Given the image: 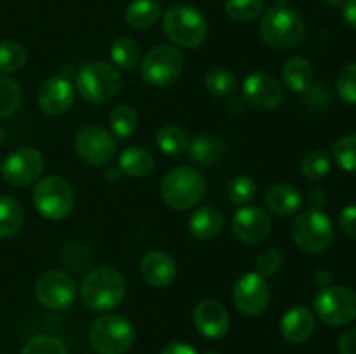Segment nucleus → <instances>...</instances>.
<instances>
[{
  "label": "nucleus",
  "instance_id": "nucleus-1",
  "mask_svg": "<svg viewBox=\"0 0 356 354\" xmlns=\"http://www.w3.org/2000/svg\"><path fill=\"white\" fill-rule=\"evenodd\" d=\"M259 35L264 44L277 51L298 49L305 42L306 24L301 14L289 7L273 6L264 10L259 23Z\"/></svg>",
  "mask_w": 356,
  "mask_h": 354
},
{
  "label": "nucleus",
  "instance_id": "nucleus-2",
  "mask_svg": "<svg viewBox=\"0 0 356 354\" xmlns=\"http://www.w3.org/2000/svg\"><path fill=\"white\" fill-rule=\"evenodd\" d=\"M125 280L113 267H97L80 285L82 302L92 311H110L125 298Z\"/></svg>",
  "mask_w": 356,
  "mask_h": 354
},
{
  "label": "nucleus",
  "instance_id": "nucleus-3",
  "mask_svg": "<svg viewBox=\"0 0 356 354\" xmlns=\"http://www.w3.org/2000/svg\"><path fill=\"white\" fill-rule=\"evenodd\" d=\"M124 80L117 66L104 61L87 62L76 71L75 87L89 103L103 104L120 94Z\"/></svg>",
  "mask_w": 356,
  "mask_h": 354
},
{
  "label": "nucleus",
  "instance_id": "nucleus-4",
  "mask_svg": "<svg viewBox=\"0 0 356 354\" xmlns=\"http://www.w3.org/2000/svg\"><path fill=\"white\" fill-rule=\"evenodd\" d=\"M162 30L165 37L177 47L195 49L204 44L207 38L209 24L200 10L179 3L165 10Z\"/></svg>",
  "mask_w": 356,
  "mask_h": 354
},
{
  "label": "nucleus",
  "instance_id": "nucleus-5",
  "mask_svg": "<svg viewBox=\"0 0 356 354\" xmlns=\"http://www.w3.org/2000/svg\"><path fill=\"white\" fill-rule=\"evenodd\" d=\"M162 200L172 210H188L202 201L205 194V179L197 169L176 167L160 184Z\"/></svg>",
  "mask_w": 356,
  "mask_h": 354
},
{
  "label": "nucleus",
  "instance_id": "nucleus-6",
  "mask_svg": "<svg viewBox=\"0 0 356 354\" xmlns=\"http://www.w3.org/2000/svg\"><path fill=\"white\" fill-rule=\"evenodd\" d=\"M89 340L99 354H125L136 342L132 323L122 314H103L94 319Z\"/></svg>",
  "mask_w": 356,
  "mask_h": 354
},
{
  "label": "nucleus",
  "instance_id": "nucleus-7",
  "mask_svg": "<svg viewBox=\"0 0 356 354\" xmlns=\"http://www.w3.org/2000/svg\"><path fill=\"white\" fill-rule=\"evenodd\" d=\"M75 191L61 176L44 177L33 189V205L49 221H61L75 208Z\"/></svg>",
  "mask_w": 356,
  "mask_h": 354
},
{
  "label": "nucleus",
  "instance_id": "nucleus-8",
  "mask_svg": "<svg viewBox=\"0 0 356 354\" xmlns=\"http://www.w3.org/2000/svg\"><path fill=\"white\" fill-rule=\"evenodd\" d=\"M141 78L153 87L172 85L184 69V56L176 45H155L141 59Z\"/></svg>",
  "mask_w": 356,
  "mask_h": 354
},
{
  "label": "nucleus",
  "instance_id": "nucleus-9",
  "mask_svg": "<svg viewBox=\"0 0 356 354\" xmlns=\"http://www.w3.org/2000/svg\"><path fill=\"white\" fill-rule=\"evenodd\" d=\"M334 224L322 210L301 212L292 222V238L301 250L308 253H322L334 243Z\"/></svg>",
  "mask_w": 356,
  "mask_h": 354
},
{
  "label": "nucleus",
  "instance_id": "nucleus-10",
  "mask_svg": "<svg viewBox=\"0 0 356 354\" xmlns=\"http://www.w3.org/2000/svg\"><path fill=\"white\" fill-rule=\"evenodd\" d=\"M316 316L330 326L350 325L356 319V294L346 287H323L313 301Z\"/></svg>",
  "mask_w": 356,
  "mask_h": 354
},
{
  "label": "nucleus",
  "instance_id": "nucleus-11",
  "mask_svg": "<svg viewBox=\"0 0 356 354\" xmlns=\"http://www.w3.org/2000/svg\"><path fill=\"white\" fill-rule=\"evenodd\" d=\"M75 151L87 165L104 167L117 155V139L104 127L87 125L76 132Z\"/></svg>",
  "mask_w": 356,
  "mask_h": 354
},
{
  "label": "nucleus",
  "instance_id": "nucleus-12",
  "mask_svg": "<svg viewBox=\"0 0 356 354\" xmlns=\"http://www.w3.org/2000/svg\"><path fill=\"white\" fill-rule=\"evenodd\" d=\"M35 297L49 311H65L75 302L76 283L63 271H47L35 283Z\"/></svg>",
  "mask_w": 356,
  "mask_h": 354
},
{
  "label": "nucleus",
  "instance_id": "nucleus-13",
  "mask_svg": "<svg viewBox=\"0 0 356 354\" xmlns=\"http://www.w3.org/2000/svg\"><path fill=\"white\" fill-rule=\"evenodd\" d=\"M233 302L238 312L247 318H256L266 311L270 304V287L266 278L256 271L242 274L233 287Z\"/></svg>",
  "mask_w": 356,
  "mask_h": 354
},
{
  "label": "nucleus",
  "instance_id": "nucleus-14",
  "mask_svg": "<svg viewBox=\"0 0 356 354\" xmlns=\"http://www.w3.org/2000/svg\"><path fill=\"white\" fill-rule=\"evenodd\" d=\"M45 169V160L38 149L33 148H21L10 153L3 160L0 172H2L3 180L10 186L23 187L28 184L38 180Z\"/></svg>",
  "mask_w": 356,
  "mask_h": 354
},
{
  "label": "nucleus",
  "instance_id": "nucleus-15",
  "mask_svg": "<svg viewBox=\"0 0 356 354\" xmlns=\"http://www.w3.org/2000/svg\"><path fill=\"white\" fill-rule=\"evenodd\" d=\"M243 101L259 111L278 110L284 103V89L270 73L257 71L247 76L242 85Z\"/></svg>",
  "mask_w": 356,
  "mask_h": 354
},
{
  "label": "nucleus",
  "instance_id": "nucleus-16",
  "mask_svg": "<svg viewBox=\"0 0 356 354\" xmlns=\"http://www.w3.org/2000/svg\"><path fill=\"white\" fill-rule=\"evenodd\" d=\"M233 235L247 245H257L268 239L273 229L270 214L259 207H242L232 221Z\"/></svg>",
  "mask_w": 356,
  "mask_h": 354
},
{
  "label": "nucleus",
  "instance_id": "nucleus-17",
  "mask_svg": "<svg viewBox=\"0 0 356 354\" xmlns=\"http://www.w3.org/2000/svg\"><path fill=\"white\" fill-rule=\"evenodd\" d=\"M37 103L51 117L66 113L75 103V89L66 76H51L40 85Z\"/></svg>",
  "mask_w": 356,
  "mask_h": 354
},
{
  "label": "nucleus",
  "instance_id": "nucleus-18",
  "mask_svg": "<svg viewBox=\"0 0 356 354\" xmlns=\"http://www.w3.org/2000/svg\"><path fill=\"white\" fill-rule=\"evenodd\" d=\"M193 325L198 333L207 339H221L228 333L232 319L229 312L221 302L214 298H205L198 302L193 311Z\"/></svg>",
  "mask_w": 356,
  "mask_h": 354
},
{
  "label": "nucleus",
  "instance_id": "nucleus-19",
  "mask_svg": "<svg viewBox=\"0 0 356 354\" xmlns=\"http://www.w3.org/2000/svg\"><path fill=\"white\" fill-rule=\"evenodd\" d=\"M315 328V314L306 305H296L289 309L280 321L282 337L291 344H305L306 340L312 339Z\"/></svg>",
  "mask_w": 356,
  "mask_h": 354
},
{
  "label": "nucleus",
  "instance_id": "nucleus-20",
  "mask_svg": "<svg viewBox=\"0 0 356 354\" xmlns=\"http://www.w3.org/2000/svg\"><path fill=\"white\" fill-rule=\"evenodd\" d=\"M141 274L148 285L155 288H163L174 283L177 276V267L169 253L153 250L143 257Z\"/></svg>",
  "mask_w": 356,
  "mask_h": 354
},
{
  "label": "nucleus",
  "instance_id": "nucleus-21",
  "mask_svg": "<svg viewBox=\"0 0 356 354\" xmlns=\"http://www.w3.org/2000/svg\"><path fill=\"white\" fill-rule=\"evenodd\" d=\"M225 226V215L218 207L204 205L191 214L188 221V229L191 236L198 239H212L222 231Z\"/></svg>",
  "mask_w": 356,
  "mask_h": 354
},
{
  "label": "nucleus",
  "instance_id": "nucleus-22",
  "mask_svg": "<svg viewBox=\"0 0 356 354\" xmlns=\"http://www.w3.org/2000/svg\"><path fill=\"white\" fill-rule=\"evenodd\" d=\"M313 78H315V69H313L312 62L301 56L287 59L282 68L284 85L294 94H305L306 90L312 89Z\"/></svg>",
  "mask_w": 356,
  "mask_h": 354
},
{
  "label": "nucleus",
  "instance_id": "nucleus-23",
  "mask_svg": "<svg viewBox=\"0 0 356 354\" xmlns=\"http://www.w3.org/2000/svg\"><path fill=\"white\" fill-rule=\"evenodd\" d=\"M266 205L271 214L278 217H289L301 208L302 196L298 187L292 184H275L268 189Z\"/></svg>",
  "mask_w": 356,
  "mask_h": 354
},
{
  "label": "nucleus",
  "instance_id": "nucleus-24",
  "mask_svg": "<svg viewBox=\"0 0 356 354\" xmlns=\"http://www.w3.org/2000/svg\"><path fill=\"white\" fill-rule=\"evenodd\" d=\"M118 169L134 179H143L155 170V156L143 146H131L118 156Z\"/></svg>",
  "mask_w": 356,
  "mask_h": 354
},
{
  "label": "nucleus",
  "instance_id": "nucleus-25",
  "mask_svg": "<svg viewBox=\"0 0 356 354\" xmlns=\"http://www.w3.org/2000/svg\"><path fill=\"white\" fill-rule=\"evenodd\" d=\"M225 151L226 146L222 142V139L216 137V135L200 134L191 139L186 153L198 165L214 167L221 162L222 156H225Z\"/></svg>",
  "mask_w": 356,
  "mask_h": 354
},
{
  "label": "nucleus",
  "instance_id": "nucleus-26",
  "mask_svg": "<svg viewBox=\"0 0 356 354\" xmlns=\"http://www.w3.org/2000/svg\"><path fill=\"white\" fill-rule=\"evenodd\" d=\"M162 16V6L156 0H132L125 9V21L134 30H149Z\"/></svg>",
  "mask_w": 356,
  "mask_h": 354
},
{
  "label": "nucleus",
  "instance_id": "nucleus-27",
  "mask_svg": "<svg viewBox=\"0 0 356 354\" xmlns=\"http://www.w3.org/2000/svg\"><path fill=\"white\" fill-rule=\"evenodd\" d=\"M24 224V208L16 198L0 196V239L16 236Z\"/></svg>",
  "mask_w": 356,
  "mask_h": 354
},
{
  "label": "nucleus",
  "instance_id": "nucleus-28",
  "mask_svg": "<svg viewBox=\"0 0 356 354\" xmlns=\"http://www.w3.org/2000/svg\"><path fill=\"white\" fill-rule=\"evenodd\" d=\"M156 146L162 153L170 156L183 155L188 151L190 146V137L186 132L177 125H163L159 132H156Z\"/></svg>",
  "mask_w": 356,
  "mask_h": 354
},
{
  "label": "nucleus",
  "instance_id": "nucleus-29",
  "mask_svg": "<svg viewBox=\"0 0 356 354\" xmlns=\"http://www.w3.org/2000/svg\"><path fill=\"white\" fill-rule=\"evenodd\" d=\"M111 61L120 69H134L139 65V45L131 37H118L110 49Z\"/></svg>",
  "mask_w": 356,
  "mask_h": 354
},
{
  "label": "nucleus",
  "instance_id": "nucleus-30",
  "mask_svg": "<svg viewBox=\"0 0 356 354\" xmlns=\"http://www.w3.org/2000/svg\"><path fill=\"white\" fill-rule=\"evenodd\" d=\"M236 87H238L236 76L229 69L221 68V66L209 69L207 75H205V89L212 97L233 96Z\"/></svg>",
  "mask_w": 356,
  "mask_h": 354
},
{
  "label": "nucleus",
  "instance_id": "nucleus-31",
  "mask_svg": "<svg viewBox=\"0 0 356 354\" xmlns=\"http://www.w3.org/2000/svg\"><path fill=\"white\" fill-rule=\"evenodd\" d=\"M139 124L138 111L129 104H118L110 113V127L117 137L127 139L136 132Z\"/></svg>",
  "mask_w": 356,
  "mask_h": 354
},
{
  "label": "nucleus",
  "instance_id": "nucleus-32",
  "mask_svg": "<svg viewBox=\"0 0 356 354\" xmlns=\"http://www.w3.org/2000/svg\"><path fill=\"white\" fill-rule=\"evenodd\" d=\"M23 101L19 83L7 75H0V118L16 113Z\"/></svg>",
  "mask_w": 356,
  "mask_h": 354
},
{
  "label": "nucleus",
  "instance_id": "nucleus-33",
  "mask_svg": "<svg viewBox=\"0 0 356 354\" xmlns=\"http://www.w3.org/2000/svg\"><path fill=\"white\" fill-rule=\"evenodd\" d=\"M226 191H228V198L232 203L238 205V207H247L256 198L257 184L250 176L240 174V176H235L229 180Z\"/></svg>",
  "mask_w": 356,
  "mask_h": 354
},
{
  "label": "nucleus",
  "instance_id": "nucleus-34",
  "mask_svg": "<svg viewBox=\"0 0 356 354\" xmlns=\"http://www.w3.org/2000/svg\"><path fill=\"white\" fill-rule=\"evenodd\" d=\"M225 10L235 23H250L264 10V0H226Z\"/></svg>",
  "mask_w": 356,
  "mask_h": 354
},
{
  "label": "nucleus",
  "instance_id": "nucleus-35",
  "mask_svg": "<svg viewBox=\"0 0 356 354\" xmlns=\"http://www.w3.org/2000/svg\"><path fill=\"white\" fill-rule=\"evenodd\" d=\"M26 49L14 40L0 42V71L16 73L26 65Z\"/></svg>",
  "mask_w": 356,
  "mask_h": 354
},
{
  "label": "nucleus",
  "instance_id": "nucleus-36",
  "mask_svg": "<svg viewBox=\"0 0 356 354\" xmlns=\"http://www.w3.org/2000/svg\"><path fill=\"white\" fill-rule=\"evenodd\" d=\"M301 172L309 180L325 179L330 172V155L325 149H313L302 158Z\"/></svg>",
  "mask_w": 356,
  "mask_h": 354
},
{
  "label": "nucleus",
  "instance_id": "nucleus-37",
  "mask_svg": "<svg viewBox=\"0 0 356 354\" xmlns=\"http://www.w3.org/2000/svg\"><path fill=\"white\" fill-rule=\"evenodd\" d=\"M332 158L346 172H356V134H348L332 142Z\"/></svg>",
  "mask_w": 356,
  "mask_h": 354
},
{
  "label": "nucleus",
  "instance_id": "nucleus-38",
  "mask_svg": "<svg viewBox=\"0 0 356 354\" xmlns=\"http://www.w3.org/2000/svg\"><path fill=\"white\" fill-rule=\"evenodd\" d=\"M21 354H68V351L58 337L37 335L24 344Z\"/></svg>",
  "mask_w": 356,
  "mask_h": 354
},
{
  "label": "nucleus",
  "instance_id": "nucleus-39",
  "mask_svg": "<svg viewBox=\"0 0 356 354\" xmlns=\"http://www.w3.org/2000/svg\"><path fill=\"white\" fill-rule=\"evenodd\" d=\"M337 94L348 104H356V62L348 65L337 76Z\"/></svg>",
  "mask_w": 356,
  "mask_h": 354
},
{
  "label": "nucleus",
  "instance_id": "nucleus-40",
  "mask_svg": "<svg viewBox=\"0 0 356 354\" xmlns=\"http://www.w3.org/2000/svg\"><path fill=\"white\" fill-rule=\"evenodd\" d=\"M284 262V255L278 248H266L259 257H257L256 262V273H259L261 276H273L278 269L282 267Z\"/></svg>",
  "mask_w": 356,
  "mask_h": 354
},
{
  "label": "nucleus",
  "instance_id": "nucleus-41",
  "mask_svg": "<svg viewBox=\"0 0 356 354\" xmlns=\"http://www.w3.org/2000/svg\"><path fill=\"white\" fill-rule=\"evenodd\" d=\"M339 228L350 238H356V205L344 207L339 214Z\"/></svg>",
  "mask_w": 356,
  "mask_h": 354
},
{
  "label": "nucleus",
  "instance_id": "nucleus-42",
  "mask_svg": "<svg viewBox=\"0 0 356 354\" xmlns=\"http://www.w3.org/2000/svg\"><path fill=\"white\" fill-rule=\"evenodd\" d=\"M337 349H339V354H356V326L346 330L341 335Z\"/></svg>",
  "mask_w": 356,
  "mask_h": 354
},
{
  "label": "nucleus",
  "instance_id": "nucleus-43",
  "mask_svg": "<svg viewBox=\"0 0 356 354\" xmlns=\"http://www.w3.org/2000/svg\"><path fill=\"white\" fill-rule=\"evenodd\" d=\"M305 94H308V99L313 103V108H327L330 103L329 92H327L323 87H312L309 90H306Z\"/></svg>",
  "mask_w": 356,
  "mask_h": 354
},
{
  "label": "nucleus",
  "instance_id": "nucleus-44",
  "mask_svg": "<svg viewBox=\"0 0 356 354\" xmlns=\"http://www.w3.org/2000/svg\"><path fill=\"white\" fill-rule=\"evenodd\" d=\"M160 354H198L195 347H191L186 342H169L167 346H163V349L160 351Z\"/></svg>",
  "mask_w": 356,
  "mask_h": 354
},
{
  "label": "nucleus",
  "instance_id": "nucleus-45",
  "mask_svg": "<svg viewBox=\"0 0 356 354\" xmlns=\"http://www.w3.org/2000/svg\"><path fill=\"white\" fill-rule=\"evenodd\" d=\"M309 203L313 205L315 210H322L329 203V196H327V193L323 189H313L312 194H309Z\"/></svg>",
  "mask_w": 356,
  "mask_h": 354
},
{
  "label": "nucleus",
  "instance_id": "nucleus-46",
  "mask_svg": "<svg viewBox=\"0 0 356 354\" xmlns=\"http://www.w3.org/2000/svg\"><path fill=\"white\" fill-rule=\"evenodd\" d=\"M343 16L346 23L356 30V0H346L343 3Z\"/></svg>",
  "mask_w": 356,
  "mask_h": 354
},
{
  "label": "nucleus",
  "instance_id": "nucleus-47",
  "mask_svg": "<svg viewBox=\"0 0 356 354\" xmlns=\"http://www.w3.org/2000/svg\"><path fill=\"white\" fill-rule=\"evenodd\" d=\"M313 281H315L318 287H329L330 281H332V274L327 269H318L315 274H313Z\"/></svg>",
  "mask_w": 356,
  "mask_h": 354
},
{
  "label": "nucleus",
  "instance_id": "nucleus-48",
  "mask_svg": "<svg viewBox=\"0 0 356 354\" xmlns=\"http://www.w3.org/2000/svg\"><path fill=\"white\" fill-rule=\"evenodd\" d=\"M325 2L329 3V6H332V7H339V6H343L346 0H325Z\"/></svg>",
  "mask_w": 356,
  "mask_h": 354
},
{
  "label": "nucleus",
  "instance_id": "nucleus-49",
  "mask_svg": "<svg viewBox=\"0 0 356 354\" xmlns=\"http://www.w3.org/2000/svg\"><path fill=\"white\" fill-rule=\"evenodd\" d=\"M289 0H273V6H278V7H287Z\"/></svg>",
  "mask_w": 356,
  "mask_h": 354
},
{
  "label": "nucleus",
  "instance_id": "nucleus-50",
  "mask_svg": "<svg viewBox=\"0 0 356 354\" xmlns=\"http://www.w3.org/2000/svg\"><path fill=\"white\" fill-rule=\"evenodd\" d=\"M205 354H219V353L216 349H211V351H205Z\"/></svg>",
  "mask_w": 356,
  "mask_h": 354
},
{
  "label": "nucleus",
  "instance_id": "nucleus-51",
  "mask_svg": "<svg viewBox=\"0 0 356 354\" xmlns=\"http://www.w3.org/2000/svg\"><path fill=\"white\" fill-rule=\"evenodd\" d=\"M2 139H3V137H2V130H0V142H2Z\"/></svg>",
  "mask_w": 356,
  "mask_h": 354
}]
</instances>
